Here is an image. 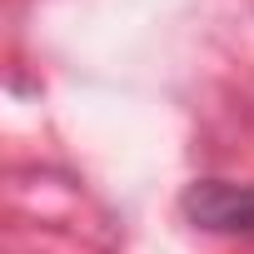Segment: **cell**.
Wrapping results in <instances>:
<instances>
[{
	"label": "cell",
	"mask_w": 254,
	"mask_h": 254,
	"mask_svg": "<svg viewBox=\"0 0 254 254\" xmlns=\"http://www.w3.org/2000/svg\"><path fill=\"white\" fill-rule=\"evenodd\" d=\"M180 209L194 229L209 234H254V185L229 180H194L180 194Z\"/></svg>",
	"instance_id": "6da1fadb"
}]
</instances>
